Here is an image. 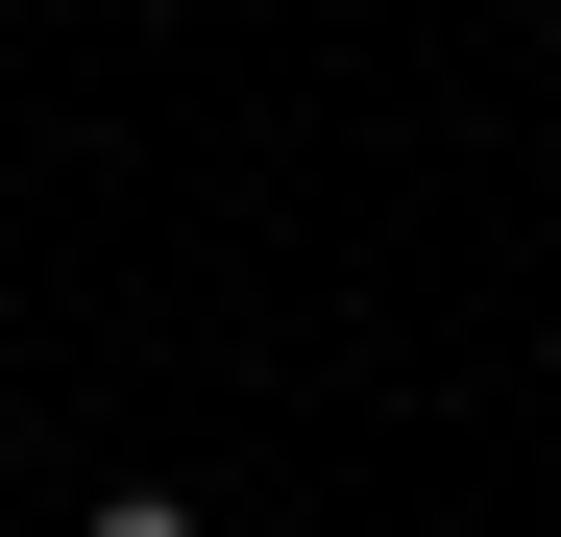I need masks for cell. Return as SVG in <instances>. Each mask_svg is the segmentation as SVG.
Listing matches in <instances>:
<instances>
[{"instance_id": "1", "label": "cell", "mask_w": 561, "mask_h": 537, "mask_svg": "<svg viewBox=\"0 0 561 537\" xmlns=\"http://www.w3.org/2000/svg\"><path fill=\"white\" fill-rule=\"evenodd\" d=\"M73 537H196V513H171V489H99V513H73Z\"/></svg>"}]
</instances>
